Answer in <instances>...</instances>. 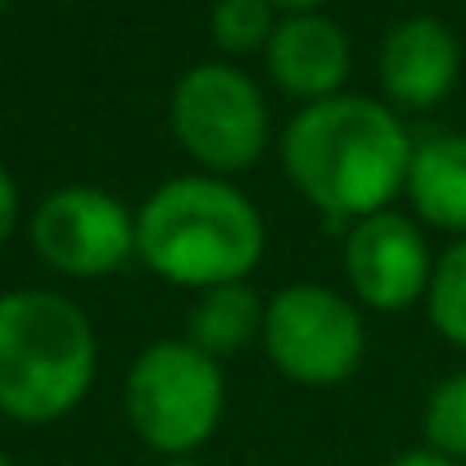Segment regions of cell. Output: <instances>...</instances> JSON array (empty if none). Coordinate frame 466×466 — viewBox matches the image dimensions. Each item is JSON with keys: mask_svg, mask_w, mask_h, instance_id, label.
I'll list each match as a JSON object with an SVG mask.
<instances>
[{"mask_svg": "<svg viewBox=\"0 0 466 466\" xmlns=\"http://www.w3.org/2000/svg\"><path fill=\"white\" fill-rule=\"evenodd\" d=\"M263 309L268 299L249 286V281H236V286H218V290H204L195 299V309L186 317V339L208 353V358H231L240 349H249L258 335H263Z\"/></svg>", "mask_w": 466, "mask_h": 466, "instance_id": "obj_12", "label": "cell"}, {"mask_svg": "<svg viewBox=\"0 0 466 466\" xmlns=\"http://www.w3.org/2000/svg\"><path fill=\"white\" fill-rule=\"evenodd\" d=\"M421 435L426 449L449 458V462H466V371L444 376L421 412Z\"/></svg>", "mask_w": 466, "mask_h": 466, "instance_id": "obj_15", "label": "cell"}, {"mask_svg": "<svg viewBox=\"0 0 466 466\" xmlns=\"http://www.w3.org/2000/svg\"><path fill=\"white\" fill-rule=\"evenodd\" d=\"M41 263L73 281H100L137 254V213L105 186H59L27 218Z\"/></svg>", "mask_w": 466, "mask_h": 466, "instance_id": "obj_7", "label": "cell"}, {"mask_svg": "<svg viewBox=\"0 0 466 466\" xmlns=\"http://www.w3.org/2000/svg\"><path fill=\"white\" fill-rule=\"evenodd\" d=\"M167 123L177 146L208 177H236L254 167L272 132L258 82L227 59L195 64L177 77L167 100Z\"/></svg>", "mask_w": 466, "mask_h": 466, "instance_id": "obj_5", "label": "cell"}, {"mask_svg": "<svg viewBox=\"0 0 466 466\" xmlns=\"http://www.w3.org/2000/svg\"><path fill=\"white\" fill-rule=\"evenodd\" d=\"M14 227H18V186H14V177L0 167V245L14 236Z\"/></svg>", "mask_w": 466, "mask_h": 466, "instance_id": "obj_16", "label": "cell"}, {"mask_svg": "<svg viewBox=\"0 0 466 466\" xmlns=\"http://www.w3.org/2000/svg\"><path fill=\"white\" fill-rule=\"evenodd\" d=\"M263 213L227 177H167L137 208V258L158 281L195 295L249 281V272L263 263Z\"/></svg>", "mask_w": 466, "mask_h": 466, "instance_id": "obj_2", "label": "cell"}, {"mask_svg": "<svg viewBox=\"0 0 466 466\" xmlns=\"http://www.w3.org/2000/svg\"><path fill=\"white\" fill-rule=\"evenodd\" d=\"M344 277L353 304L371 312H408L426 299L435 277L426 231L394 208L353 222L344 236Z\"/></svg>", "mask_w": 466, "mask_h": 466, "instance_id": "obj_8", "label": "cell"}, {"mask_svg": "<svg viewBox=\"0 0 466 466\" xmlns=\"http://www.w3.org/2000/svg\"><path fill=\"white\" fill-rule=\"evenodd\" d=\"M412 150L417 146L390 105L349 91L304 105L281 132L286 177L335 227L385 213L408 186Z\"/></svg>", "mask_w": 466, "mask_h": 466, "instance_id": "obj_1", "label": "cell"}, {"mask_svg": "<svg viewBox=\"0 0 466 466\" xmlns=\"http://www.w3.org/2000/svg\"><path fill=\"white\" fill-rule=\"evenodd\" d=\"M0 466H14V462H9V458H5V453H0Z\"/></svg>", "mask_w": 466, "mask_h": 466, "instance_id": "obj_20", "label": "cell"}, {"mask_svg": "<svg viewBox=\"0 0 466 466\" xmlns=\"http://www.w3.org/2000/svg\"><path fill=\"white\" fill-rule=\"evenodd\" d=\"M258 339L272 367L304 390L344 385L367 353V326L358 304L321 281L281 286L263 309Z\"/></svg>", "mask_w": 466, "mask_h": 466, "instance_id": "obj_6", "label": "cell"}, {"mask_svg": "<svg viewBox=\"0 0 466 466\" xmlns=\"http://www.w3.org/2000/svg\"><path fill=\"white\" fill-rule=\"evenodd\" d=\"M100 344L73 299L23 286L0 295V417L18 426L64 421L96 385Z\"/></svg>", "mask_w": 466, "mask_h": 466, "instance_id": "obj_3", "label": "cell"}, {"mask_svg": "<svg viewBox=\"0 0 466 466\" xmlns=\"http://www.w3.org/2000/svg\"><path fill=\"white\" fill-rule=\"evenodd\" d=\"M277 9H290V14H304V9H317V5H326V0H272Z\"/></svg>", "mask_w": 466, "mask_h": 466, "instance_id": "obj_18", "label": "cell"}, {"mask_svg": "<svg viewBox=\"0 0 466 466\" xmlns=\"http://www.w3.org/2000/svg\"><path fill=\"white\" fill-rule=\"evenodd\" d=\"M390 466H462V462H449V458H440L431 449H412V453H399Z\"/></svg>", "mask_w": 466, "mask_h": 466, "instance_id": "obj_17", "label": "cell"}, {"mask_svg": "<svg viewBox=\"0 0 466 466\" xmlns=\"http://www.w3.org/2000/svg\"><path fill=\"white\" fill-rule=\"evenodd\" d=\"M412 213L426 227H440L449 236L466 240V137L444 132L426 137L412 150L408 186H403Z\"/></svg>", "mask_w": 466, "mask_h": 466, "instance_id": "obj_11", "label": "cell"}, {"mask_svg": "<svg viewBox=\"0 0 466 466\" xmlns=\"http://www.w3.org/2000/svg\"><path fill=\"white\" fill-rule=\"evenodd\" d=\"M163 466H199V462H195V458H167Z\"/></svg>", "mask_w": 466, "mask_h": 466, "instance_id": "obj_19", "label": "cell"}, {"mask_svg": "<svg viewBox=\"0 0 466 466\" xmlns=\"http://www.w3.org/2000/svg\"><path fill=\"white\" fill-rule=\"evenodd\" d=\"M380 91L399 109H435L440 100L453 96L458 73H462V46L444 18L412 14L399 18L385 41H380Z\"/></svg>", "mask_w": 466, "mask_h": 466, "instance_id": "obj_9", "label": "cell"}, {"mask_svg": "<svg viewBox=\"0 0 466 466\" xmlns=\"http://www.w3.org/2000/svg\"><path fill=\"white\" fill-rule=\"evenodd\" d=\"M426 312H431V326L453 349H466V240H453L435 258V277H431V290H426Z\"/></svg>", "mask_w": 466, "mask_h": 466, "instance_id": "obj_14", "label": "cell"}, {"mask_svg": "<svg viewBox=\"0 0 466 466\" xmlns=\"http://www.w3.org/2000/svg\"><path fill=\"white\" fill-rule=\"evenodd\" d=\"M263 64L281 96H290L299 105H321L330 96H344V82L353 68V46L335 18L304 9V14L277 18Z\"/></svg>", "mask_w": 466, "mask_h": 466, "instance_id": "obj_10", "label": "cell"}, {"mask_svg": "<svg viewBox=\"0 0 466 466\" xmlns=\"http://www.w3.org/2000/svg\"><path fill=\"white\" fill-rule=\"evenodd\" d=\"M123 403L146 449L163 458H190L222 426V362L199 353L190 339H158L137 353L123 385Z\"/></svg>", "mask_w": 466, "mask_h": 466, "instance_id": "obj_4", "label": "cell"}, {"mask_svg": "<svg viewBox=\"0 0 466 466\" xmlns=\"http://www.w3.org/2000/svg\"><path fill=\"white\" fill-rule=\"evenodd\" d=\"M272 32H277L272 0H213V9H208V36L222 55L268 50Z\"/></svg>", "mask_w": 466, "mask_h": 466, "instance_id": "obj_13", "label": "cell"}]
</instances>
